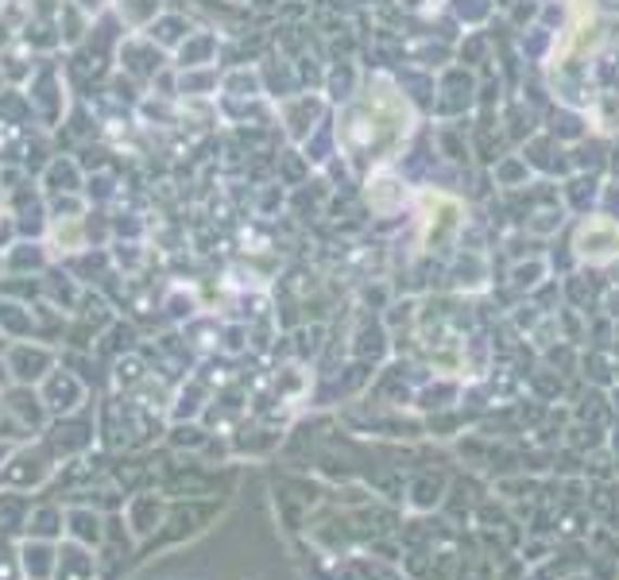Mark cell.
<instances>
[{"mask_svg": "<svg viewBox=\"0 0 619 580\" xmlns=\"http://www.w3.org/2000/svg\"><path fill=\"white\" fill-rule=\"evenodd\" d=\"M54 465L47 457L43 449H16L12 457L0 461V488H9V492H36L51 480Z\"/></svg>", "mask_w": 619, "mask_h": 580, "instance_id": "6da1fadb", "label": "cell"}, {"mask_svg": "<svg viewBox=\"0 0 619 580\" xmlns=\"http://www.w3.org/2000/svg\"><path fill=\"white\" fill-rule=\"evenodd\" d=\"M121 515H124V522H128V530H132L136 542H151V538L163 530V522H167L170 507L163 495L143 492V495H132V500H124Z\"/></svg>", "mask_w": 619, "mask_h": 580, "instance_id": "7a4b0ae2", "label": "cell"}, {"mask_svg": "<svg viewBox=\"0 0 619 580\" xmlns=\"http://www.w3.org/2000/svg\"><path fill=\"white\" fill-rule=\"evenodd\" d=\"M105 510H93V507H78V503H66V530L62 538L66 542H78L86 550L98 554L101 545H105Z\"/></svg>", "mask_w": 619, "mask_h": 580, "instance_id": "3957f363", "label": "cell"}, {"mask_svg": "<svg viewBox=\"0 0 619 580\" xmlns=\"http://www.w3.org/2000/svg\"><path fill=\"white\" fill-rule=\"evenodd\" d=\"M20 569L24 580H54V565H59V542H43V538H20Z\"/></svg>", "mask_w": 619, "mask_h": 580, "instance_id": "277c9868", "label": "cell"}, {"mask_svg": "<svg viewBox=\"0 0 619 580\" xmlns=\"http://www.w3.org/2000/svg\"><path fill=\"white\" fill-rule=\"evenodd\" d=\"M101 562L93 550L78 542H59V565H54V580H98Z\"/></svg>", "mask_w": 619, "mask_h": 580, "instance_id": "5b68a950", "label": "cell"}, {"mask_svg": "<svg viewBox=\"0 0 619 580\" xmlns=\"http://www.w3.org/2000/svg\"><path fill=\"white\" fill-rule=\"evenodd\" d=\"M62 530H66V503H54V500H36V503H31V515H27L24 538L62 542Z\"/></svg>", "mask_w": 619, "mask_h": 580, "instance_id": "8992f818", "label": "cell"}, {"mask_svg": "<svg viewBox=\"0 0 619 580\" xmlns=\"http://www.w3.org/2000/svg\"><path fill=\"white\" fill-rule=\"evenodd\" d=\"M577 248H581V255H589L593 264H601V260H611L619 248V232L616 225H608V220H589L581 229V237H577Z\"/></svg>", "mask_w": 619, "mask_h": 580, "instance_id": "52a82bcc", "label": "cell"}, {"mask_svg": "<svg viewBox=\"0 0 619 580\" xmlns=\"http://www.w3.org/2000/svg\"><path fill=\"white\" fill-rule=\"evenodd\" d=\"M31 495L24 492H9V488H0V538H24L27 530V515H31Z\"/></svg>", "mask_w": 619, "mask_h": 580, "instance_id": "ba28073f", "label": "cell"}, {"mask_svg": "<svg viewBox=\"0 0 619 580\" xmlns=\"http://www.w3.org/2000/svg\"><path fill=\"white\" fill-rule=\"evenodd\" d=\"M0 580H24L16 538H0Z\"/></svg>", "mask_w": 619, "mask_h": 580, "instance_id": "9c48e42d", "label": "cell"}]
</instances>
